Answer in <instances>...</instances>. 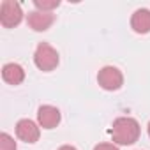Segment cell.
I'll return each mask as SVG.
<instances>
[{
    "instance_id": "obj_4",
    "label": "cell",
    "mask_w": 150,
    "mask_h": 150,
    "mask_svg": "<svg viewBox=\"0 0 150 150\" xmlns=\"http://www.w3.org/2000/svg\"><path fill=\"white\" fill-rule=\"evenodd\" d=\"M97 81L99 85L104 88V90H118L124 83V76H122V72L113 67V65H106L99 71L97 74Z\"/></svg>"
},
{
    "instance_id": "obj_12",
    "label": "cell",
    "mask_w": 150,
    "mask_h": 150,
    "mask_svg": "<svg viewBox=\"0 0 150 150\" xmlns=\"http://www.w3.org/2000/svg\"><path fill=\"white\" fill-rule=\"evenodd\" d=\"M94 150H118L115 145H111V143H99Z\"/></svg>"
},
{
    "instance_id": "obj_5",
    "label": "cell",
    "mask_w": 150,
    "mask_h": 150,
    "mask_svg": "<svg viewBox=\"0 0 150 150\" xmlns=\"http://www.w3.org/2000/svg\"><path fill=\"white\" fill-rule=\"evenodd\" d=\"M55 21V16L51 13L46 11H32L27 16V23L30 25V28H34L35 32H44L50 28V25Z\"/></svg>"
},
{
    "instance_id": "obj_7",
    "label": "cell",
    "mask_w": 150,
    "mask_h": 150,
    "mask_svg": "<svg viewBox=\"0 0 150 150\" xmlns=\"http://www.w3.org/2000/svg\"><path fill=\"white\" fill-rule=\"evenodd\" d=\"M37 120H39V125L44 127V129H53L58 125L60 122V111L55 108V106H41L39 111H37Z\"/></svg>"
},
{
    "instance_id": "obj_2",
    "label": "cell",
    "mask_w": 150,
    "mask_h": 150,
    "mask_svg": "<svg viewBox=\"0 0 150 150\" xmlns=\"http://www.w3.org/2000/svg\"><path fill=\"white\" fill-rule=\"evenodd\" d=\"M34 62L41 71H53L58 65V53L48 42H41L37 46V50H35Z\"/></svg>"
},
{
    "instance_id": "obj_11",
    "label": "cell",
    "mask_w": 150,
    "mask_h": 150,
    "mask_svg": "<svg viewBox=\"0 0 150 150\" xmlns=\"http://www.w3.org/2000/svg\"><path fill=\"white\" fill-rule=\"evenodd\" d=\"M0 150H16V141L7 132L0 134Z\"/></svg>"
},
{
    "instance_id": "obj_13",
    "label": "cell",
    "mask_w": 150,
    "mask_h": 150,
    "mask_svg": "<svg viewBox=\"0 0 150 150\" xmlns=\"http://www.w3.org/2000/svg\"><path fill=\"white\" fill-rule=\"evenodd\" d=\"M58 150H76L74 146H71V145H64V146H60Z\"/></svg>"
},
{
    "instance_id": "obj_1",
    "label": "cell",
    "mask_w": 150,
    "mask_h": 150,
    "mask_svg": "<svg viewBox=\"0 0 150 150\" xmlns=\"http://www.w3.org/2000/svg\"><path fill=\"white\" fill-rule=\"evenodd\" d=\"M111 138L118 145H132L139 138V124L131 117H120L113 122Z\"/></svg>"
},
{
    "instance_id": "obj_3",
    "label": "cell",
    "mask_w": 150,
    "mask_h": 150,
    "mask_svg": "<svg viewBox=\"0 0 150 150\" xmlns=\"http://www.w3.org/2000/svg\"><path fill=\"white\" fill-rule=\"evenodd\" d=\"M23 18L21 13V6L14 0H4L2 6H0V23H2L6 28L16 27Z\"/></svg>"
},
{
    "instance_id": "obj_14",
    "label": "cell",
    "mask_w": 150,
    "mask_h": 150,
    "mask_svg": "<svg viewBox=\"0 0 150 150\" xmlns=\"http://www.w3.org/2000/svg\"><path fill=\"white\" fill-rule=\"evenodd\" d=\"M148 136H150V124H148Z\"/></svg>"
},
{
    "instance_id": "obj_6",
    "label": "cell",
    "mask_w": 150,
    "mask_h": 150,
    "mask_svg": "<svg viewBox=\"0 0 150 150\" xmlns=\"http://www.w3.org/2000/svg\"><path fill=\"white\" fill-rule=\"evenodd\" d=\"M16 134L21 141L25 143H35L39 139V127L35 125V122L28 120V118H23L16 124Z\"/></svg>"
},
{
    "instance_id": "obj_10",
    "label": "cell",
    "mask_w": 150,
    "mask_h": 150,
    "mask_svg": "<svg viewBox=\"0 0 150 150\" xmlns=\"http://www.w3.org/2000/svg\"><path fill=\"white\" fill-rule=\"evenodd\" d=\"M34 4H35V7H37L39 11H46V13H50L51 9H55V7L60 6L58 0H35Z\"/></svg>"
},
{
    "instance_id": "obj_9",
    "label": "cell",
    "mask_w": 150,
    "mask_h": 150,
    "mask_svg": "<svg viewBox=\"0 0 150 150\" xmlns=\"http://www.w3.org/2000/svg\"><path fill=\"white\" fill-rule=\"evenodd\" d=\"M131 27L138 34L150 32V11L148 9H138L131 18Z\"/></svg>"
},
{
    "instance_id": "obj_8",
    "label": "cell",
    "mask_w": 150,
    "mask_h": 150,
    "mask_svg": "<svg viewBox=\"0 0 150 150\" xmlns=\"http://www.w3.org/2000/svg\"><path fill=\"white\" fill-rule=\"evenodd\" d=\"M2 78L9 85H20L25 80V71L18 64H6L2 67Z\"/></svg>"
}]
</instances>
